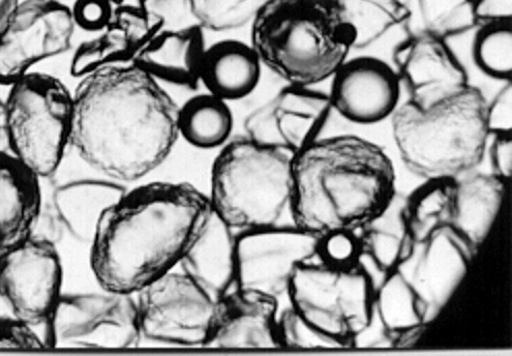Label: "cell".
Listing matches in <instances>:
<instances>
[{
    "label": "cell",
    "mask_w": 512,
    "mask_h": 356,
    "mask_svg": "<svg viewBox=\"0 0 512 356\" xmlns=\"http://www.w3.org/2000/svg\"><path fill=\"white\" fill-rule=\"evenodd\" d=\"M73 102L71 146L88 167L120 184L157 170L179 138V106L134 64L80 78Z\"/></svg>",
    "instance_id": "cell-1"
},
{
    "label": "cell",
    "mask_w": 512,
    "mask_h": 356,
    "mask_svg": "<svg viewBox=\"0 0 512 356\" xmlns=\"http://www.w3.org/2000/svg\"><path fill=\"white\" fill-rule=\"evenodd\" d=\"M212 213L208 195L190 184L128 189L103 215L89 243L100 288L135 295L176 270Z\"/></svg>",
    "instance_id": "cell-2"
},
{
    "label": "cell",
    "mask_w": 512,
    "mask_h": 356,
    "mask_svg": "<svg viewBox=\"0 0 512 356\" xmlns=\"http://www.w3.org/2000/svg\"><path fill=\"white\" fill-rule=\"evenodd\" d=\"M292 184L293 224L321 239L379 221L394 201L396 171L368 139L321 137L294 154Z\"/></svg>",
    "instance_id": "cell-3"
},
{
    "label": "cell",
    "mask_w": 512,
    "mask_h": 356,
    "mask_svg": "<svg viewBox=\"0 0 512 356\" xmlns=\"http://www.w3.org/2000/svg\"><path fill=\"white\" fill-rule=\"evenodd\" d=\"M390 118L403 163L426 181L458 180L487 153L488 100L473 85L427 104L401 103Z\"/></svg>",
    "instance_id": "cell-4"
},
{
    "label": "cell",
    "mask_w": 512,
    "mask_h": 356,
    "mask_svg": "<svg viewBox=\"0 0 512 356\" xmlns=\"http://www.w3.org/2000/svg\"><path fill=\"white\" fill-rule=\"evenodd\" d=\"M250 44L263 68L296 86L331 79L354 49L336 0H269L251 24Z\"/></svg>",
    "instance_id": "cell-5"
},
{
    "label": "cell",
    "mask_w": 512,
    "mask_h": 356,
    "mask_svg": "<svg viewBox=\"0 0 512 356\" xmlns=\"http://www.w3.org/2000/svg\"><path fill=\"white\" fill-rule=\"evenodd\" d=\"M293 156L247 136L231 139L212 168L213 213L237 232L287 224L286 217L292 221Z\"/></svg>",
    "instance_id": "cell-6"
},
{
    "label": "cell",
    "mask_w": 512,
    "mask_h": 356,
    "mask_svg": "<svg viewBox=\"0 0 512 356\" xmlns=\"http://www.w3.org/2000/svg\"><path fill=\"white\" fill-rule=\"evenodd\" d=\"M9 87L2 117L8 150L41 180L51 177L71 146L73 93L62 80L34 71Z\"/></svg>",
    "instance_id": "cell-7"
},
{
    "label": "cell",
    "mask_w": 512,
    "mask_h": 356,
    "mask_svg": "<svg viewBox=\"0 0 512 356\" xmlns=\"http://www.w3.org/2000/svg\"><path fill=\"white\" fill-rule=\"evenodd\" d=\"M287 296L301 318L345 348L352 347L369 330L375 313L371 279L357 264H301L292 276Z\"/></svg>",
    "instance_id": "cell-8"
},
{
    "label": "cell",
    "mask_w": 512,
    "mask_h": 356,
    "mask_svg": "<svg viewBox=\"0 0 512 356\" xmlns=\"http://www.w3.org/2000/svg\"><path fill=\"white\" fill-rule=\"evenodd\" d=\"M47 348H135L142 342L135 295L101 288L64 295L46 325Z\"/></svg>",
    "instance_id": "cell-9"
},
{
    "label": "cell",
    "mask_w": 512,
    "mask_h": 356,
    "mask_svg": "<svg viewBox=\"0 0 512 356\" xmlns=\"http://www.w3.org/2000/svg\"><path fill=\"white\" fill-rule=\"evenodd\" d=\"M142 341L208 347L218 302L178 269L135 294Z\"/></svg>",
    "instance_id": "cell-10"
},
{
    "label": "cell",
    "mask_w": 512,
    "mask_h": 356,
    "mask_svg": "<svg viewBox=\"0 0 512 356\" xmlns=\"http://www.w3.org/2000/svg\"><path fill=\"white\" fill-rule=\"evenodd\" d=\"M63 278L56 246L37 232L0 254V299L36 329L50 323L63 296Z\"/></svg>",
    "instance_id": "cell-11"
},
{
    "label": "cell",
    "mask_w": 512,
    "mask_h": 356,
    "mask_svg": "<svg viewBox=\"0 0 512 356\" xmlns=\"http://www.w3.org/2000/svg\"><path fill=\"white\" fill-rule=\"evenodd\" d=\"M76 31L62 0H21L0 35V86H10L47 59L72 48Z\"/></svg>",
    "instance_id": "cell-12"
},
{
    "label": "cell",
    "mask_w": 512,
    "mask_h": 356,
    "mask_svg": "<svg viewBox=\"0 0 512 356\" xmlns=\"http://www.w3.org/2000/svg\"><path fill=\"white\" fill-rule=\"evenodd\" d=\"M318 246V237L293 223L239 232L238 289L279 301L287 295L297 267L318 256Z\"/></svg>",
    "instance_id": "cell-13"
},
{
    "label": "cell",
    "mask_w": 512,
    "mask_h": 356,
    "mask_svg": "<svg viewBox=\"0 0 512 356\" xmlns=\"http://www.w3.org/2000/svg\"><path fill=\"white\" fill-rule=\"evenodd\" d=\"M474 248L447 224L424 241L414 243L397 267L413 288L426 325L433 323L453 300L476 256Z\"/></svg>",
    "instance_id": "cell-14"
},
{
    "label": "cell",
    "mask_w": 512,
    "mask_h": 356,
    "mask_svg": "<svg viewBox=\"0 0 512 356\" xmlns=\"http://www.w3.org/2000/svg\"><path fill=\"white\" fill-rule=\"evenodd\" d=\"M333 111L329 95L314 86L287 85L247 118L245 136L295 154L321 138Z\"/></svg>",
    "instance_id": "cell-15"
},
{
    "label": "cell",
    "mask_w": 512,
    "mask_h": 356,
    "mask_svg": "<svg viewBox=\"0 0 512 356\" xmlns=\"http://www.w3.org/2000/svg\"><path fill=\"white\" fill-rule=\"evenodd\" d=\"M330 80L331 106L348 122L378 124L393 116L401 104L400 78L382 59L349 58Z\"/></svg>",
    "instance_id": "cell-16"
},
{
    "label": "cell",
    "mask_w": 512,
    "mask_h": 356,
    "mask_svg": "<svg viewBox=\"0 0 512 356\" xmlns=\"http://www.w3.org/2000/svg\"><path fill=\"white\" fill-rule=\"evenodd\" d=\"M395 70L411 101L427 104L467 84L468 75L446 40L413 33L394 53Z\"/></svg>",
    "instance_id": "cell-17"
},
{
    "label": "cell",
    "mask_w": 512,
    "mask_h": 356,
    "mask_svg": "<svg viewBox=\"0 0 512 356\" xmlns=\"http://www.w3.org/2000/svg\"><path fill=\"white\" fill-rule=\"evenodd\" d=\"M279 315L278 300L258 292L236 289L218 302L208 347L282 348Z\"/></svg>",
    "instance_id": "cell-18"
},
{
    "label": "cell",
    "mask_w": 512,
    "mask_h": 356,
    "mask_svg": "<svg viewBox=\"0 0 512 356\" xmlns=\"http://www.w3.org/2000/svg\"><path fill=\"white\" fill-rule=\"evenodd\" d=\"M42 212L41 178L0 148V254L37 232Z\"/></svg>",
    "instance_id": "cell-19"
},
{
    "label": "cell",
    "mask_w": 512,
    "mask_h": 356,
    "mask_svg": "<svg viewBox=\"0 0 512 356\" xmlns=\"http://www.w3.org/2000/svg\"><path fill=\"white\" fill-rule=\"evenodd\" d=\"M238 233L212 213L177 267L216 301L238 289Z\"/></svg>",
    "instance_id": "cell-20"
},
{
    "label": "cell",
    "mask_w": 512,
    "mask_h": 356,
    "mask_svg": "<svg viewBox=\"0 0 512 356\" xmlns=\"http://www.w3.org/2000/svg\"><path fill=\"white\" fill-rule=\"evenodd\" d=\"M207 46L203 29L196 25L164 31L137 56L133 63L160 84L195 91L201 84Z\"/></svg>",
    "instance_id": "cell-21"
},
{
    "label": "cell",
    "mask_w": 512,
    "mask_h": 356,
    "mask_svg": "<svg viewBox=\"0 0 512 356\" xmlns=\"http://www.w3.org/2000/svg\"><path fill=\"white\" fill-rule=\"evenodd\" d=\"M128 190L127 186L99 174L59 184L53 191L56 216L79 242L89 244L110 207Z\"/></svg>",
    "instance_id": "cell-22"
},
{
    "label": "cell",
    "mask_w": 512,
    "mask_h": 356,
    "mask_svg": "<svg viewBox=\"0 0 512 356\" xmlns=\"http://www.w3.org/2000/svg\"><path fill=\"white\" fill-rule=\"evenodd\" d=\"M262 71L260 58L251 44L224 40L206 48L201 84L207 93L229 103L252 95Z\"/></svg>",
    "instance_id": "cell-23"
},
{
    "label": "cell",
    "mask_w": 512,
    "mask_h": 356,
    "mask_svg": "<svg viewBox=\"0 0 512 356\" xmlns=\"http://www.w3.org/2000/svg\"><path fill=\"white\" fill-rule=\"evenodd\" d=\"M508 182L472 171L456 180L453 226L474 248L485 243L502 209Z\"/></svg>",
    "instance_id": "cell-24"
},
{
    "label": "cell",
    "mask_w": 512,
    "mask_h": 356,
    "mask_svg": "<svg viewBox=\"0 0 512 356\" xmlns=\"http://www.w3.org/2000/svg\"><path fill=\"white\" fill-rule=\"evenodd\" d=\"M178 134L199 150H218L229 143L234 117L229 103L209 93L195 95L178 109Z\"/></svg>",
    "instance_id": "cell-25"
},
{
    "label": "cell",
    "mask_w": 512,
    "mask_h": 356,
    "mask_svg": "<svg viewBox=\"0 0 512 356\" xmlns=\"http://www.w3.org/2000/svg\"><path fill=\"white\" fill-rule=\"evenodd\" d=\"M456 180H428L406 200L401 213L404 231L413 243L427 239L440 227L450 224L455 204Z\"/></svg>",
    "instance_id": "cell-26"
},
{
    "label": "cell",
    "mask_w": 512,
    "mask_h": 356,
    "mask_svg": "<svg viewBox=\"0 0 512 356\" xmlns=\"http://www.w3.org/2000/svg\"><path fill=\"white\" fill-rule=\"evenodd\" d=\"M413 33L443 40L463 35L478 25L475 0H401ZM412 33V34H413Z\"/></svg>",
    "instance_id": "cell-27"
},
{
    "label": "cell",
    "mask_w": 512,
    "mask_h": 356,
    "mask_svg": "<svg viewBox=\"0 0 512 356\" xmlns=\"http://www.w3.org/2000/svg\"><path fill=\"white\" fill-rule=\"evenodd\" d=\"M336 3L353 35L354 49L372 46L408 21L401 0H336Z\"/></svg>",
    "instance_id": "cell-28"
},
{
    "label": "cell",
    "mask_w": 512,
    "mask_h": 356,
    "mask_svg": "<svg viewBox=\"0 0 512 356\" xmlns=\"http://www.w3.org/2000/svg\"><path fill=\"white\" fill-rule=\"evenodd\" d=\"M374 307L384 330L390 335L426 325L413 288L397 271L386 274L375 292Z\"/></svg>",
    "instance_id": "cell-29"
},
{
    "label": "cell",
    "mask_w": 512,
    "mask_h": 356,
    "mask_svg": "<svg viewBox=\"0 0 512 356\" xmlns=\"http://www.w3.org/2000/svg\"><path fill=\"white\" fill-rule=\"evenodd\" d=\"M480 72L502 82L512 79V21L481 24L472 43Z\"/></svg>",
    "instance_id": "cell-30"
},
{
    "label": "cell",
    "mask_w": 512,
    "mask_h": 356,
    "mask_svg": "<svg viewBox=\"0 0 512 356\" xmlns=\"http://www.w3.org/2000/svg\"><path fill=\"white\" fill-rule=\"evenodd\" d=\"M269 0H186L203 31L225 33L251 25Z\"/></svg>",
    "instance_id": "cell-31"
},
{
    "label": "cell",
    "mask_w": 512,
    "mask_h": 356,
    "mask_svg": "<svg viewBox=\"0 0 512 356\" xmlns=\"http://www.w3.org/2000/svg\"><path fill=\"white\" fill-rule=\"evenodd\" d=\"M108 26L122 37L133 64L140 52L164 31L165 19L147 6L123 4L114 8Z\"/></svg>",
    "instance_id": "cell-32"
},
{
    "label": "cell",
    "mask_w": 512,
    "mask_h": 356,
    "mask_svg": "<svg viewBox=\"0 0 512 356\" xmlns=\"http://www.w3.org/2000/svg\"><path fill=\"white\" fill-rule=\"evenodd\" d=\"M132 64L127 47L119 34L108 26L101 36L81 43L75 50L70 72L82 78L112 65Z\"/></svg>",
    "instance_id": "cell-33"
},
{
    "label": "cell",
    "mask_w": 512,
    "mask_h": 356,
    "mask_svg": "<svg viewBox=\"0 0 512 356\" xmlns=\"http://www.w3.org/2000/svg\"><path fill=\"white\" fill-rule=\"evenodd\" d=\"M363 230L364 234L359 237L361 251L363 254L366 253L377 269L385 275L397 270L414 244L404 229L399 233L372 224Z\"/></svg>",
    "instance_id": "cell-34"
},
{
    "label": "cell",
    "mask_w": 512,
    "mask_h": 356,
    "mask_svg": "<svg viewBox=\"0 0 512 356\" xmlns=\"http://www.w3.org/2000/svg\"><path fill=\"white\" fill-rule=\"evenodd\" d=\"M279 337L282 348H345L338 341L314 329L291 307L279 315Z\"/></svg>",
    "instance_id": "cell-35"
},
{
    "label": "cell",
    "mask_w": 512,
    "mask_h": 356,
    "mask_svg": "<svg viewBox=\"0 0 512 356\" xmlns=\"http://www.w3.org/2000/svg\"><path fill=\"white\" fill-rule=\"evenodd\" d=\"M363 255L359 237L351 231H335L319 239L318 257L331 266L356 265Z\"/></svg>",
    "instance_id": "cell-36"
},
{
    "label": "cell",
    "mask_w": 512,
    "mask_h": 356,
    "mask_svg": "<svg viewBox=\"0 0 512 356\" xmlns=\"http://www.w3.org/2000/svg\"><path fill=\"white\" fill-rule=\"evenodd\" d=\"M0 348L46 349L42 336L34 326L11 316H0Z\"/></svg>",
    "instance_id": "cell-37"
},
{
    "label": "cell",
    "mask_w": 512,
    "mask_h": 356,
    "mask_svg": "<svg viewBox=\"0 0 512 356\" xmlns=\"http://www.w3.org/2000/svg\"><path fill=\"white\" fill-rule=\"evenodd\" d=\"M71 11L76 27L89 33H102L111 22L114 5L110 0H75Z\"/></svg>",
    "instance_id": "cell-38"
},
{
    "label": "cell",
    "mask_w": 512,
    "mask_h": 356,
    "mask_svg": "<svg viewBox=\"0 0 512 356\" xmlns=\"http://www.w3.org/2000/svg\"><path fill=\"white\" fill-rule=\"evenodd\" d=\"M488 126L491 135L512 133V81L505 82L493 101H488Z\"/></svg>",
    "instance_id": "cell-39"
},
{
    "label": "cell",
    "mask_w": 512,
    "mask_h": 356,
    "mask_svg": "<svg viewBox=\"0 0 512 356\" xmlns=\"http://www.w3.org/2000/svg\"><path fill=\"white\" fill-rule=\"evenodd\" d=\"M491 138L487 146L491 173L509 182L512 175V133L494 134Z\"/></svg>",
    "instance_id": "cell-40"
},
{
    "label": "cell",
    "mask_w": 512,
    "mask_h": 356,
    "mask_svg": "<svg viewBox=\"0 0 512 356\" xmlns=\"http://www.w3.org/2000/svg\"><path fill=\"white\" fill-rule=\"evenodd\" d=\"M478 24L512 21V0H475Z\"/></svg>",
    "instance_id": "cell-41"
},
{
    "label": "cell",
    "mask_w": 512,
    "mask_h": 356,
    "mask_svg": "<svg viewBox=\"0 0 512 356\" xmlns=\"http://www.w3.org/2000/svg\"><path fill=\"white\" fill-rule=\"evenodd\" d=\"M427 325H419L414 326V328L405 330L395 335V345L400 348L412 347L414 346L421 337L424 336L427 331Z\"/></svg>",
    "instance_id": "cell-42"
},
{
    "label": "cell",
    "mask_w": 512,
    "mask_h": 356,
    "mask_svg": "<svg viewBox=\"0 0 512 356\" xmlns=\"http://www.w3.org/2000/svg\"><path fill=\"white\" fill-rule=\"evenodd\" d=\"M21 0H0V35L3 34Z\"/></svg>",
    "instance_id": "cell-43"
},
{
    "label": "cell",
    "mask_w": 512,
    "mask_h": 356,
    "mask_svg": "<svg viewBox=\"0 0 512 356\" xmlns=\"http://www.w3.org/2000/svg\"><path fill=\"white\" fill-rule=\"evenodd\" d=\"M4 107H5V99L0 97V118L3 117Z\"/></svg>",
    "instance_id": "cell-44"
},
{
    "label": "cell",
    "mask_w": 512,
    "mask_h": 356,
    "mask_svg": "<svg viewBox=\"0 0 512 356\" xmlns=\"http://www.w3.org/2000/svg\"><path fill=\"white\" fill-rule=\"evenodd\" d=\"M110 2L116 7L119 5L126 4V0H110Z\"/></svg>",
    "instance_id": "cell-45"
},
{
    "label": "cell",
    "mask_w": 512,
    "mask_h": 356,
    "mask_svg": "<svg viewBox=\"0 0 512 356\" xmlns=\"http://www.w3.org/2000/svg\"><path fill=\"white\" fill-rule=\"evenodd\" d=\"M139 5L147 6L148 3L153 2V0H137Z\"/></svg>",
    "instance_id": "cell-46"
}]
</instances>
